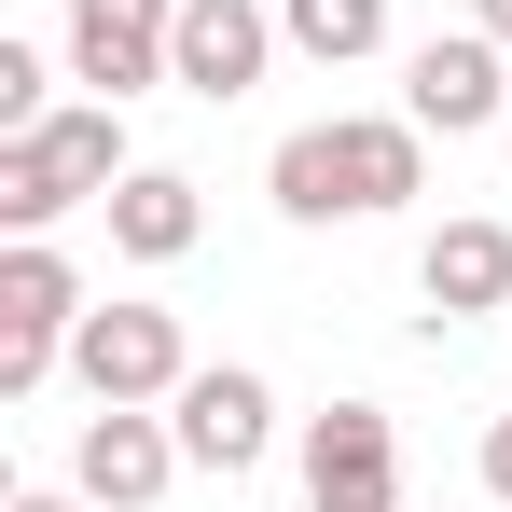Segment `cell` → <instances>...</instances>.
<instances>
[{"mask_svg": "<svg viewBox=\"0 0 512 512\" xmlns=\"http://www.w3.org/2000/svg\"><path fill=\"white\" fill-rule=\"evenodd\" d=\"M471 28H485V42H512V0H471Z\"/></svg>", "mask_w": 512, "mask_h": 512, "instance_id": "17", "label": "cell"}, {"mask_svg": "<svg viewBox=\"0 0 512 512\" xmlns=\"http://www.w3.org/2000/svg\"><path fill=\"white\" fill-rule=\"evenodd\" d=\"M263 180L291 222H388L402 194H429V125L416 111H333V125H291Z\"/></svg>", "mask_w": 512, "mask_h": 512, "instance_id": "1", "label": "cell"}, {"mask_svg": "<svg viewBox=\"0 0 512 512\" xmlns=\"http://www.w3.org/2000/svg\"><path fill=\"white\" fill-rule=\"evenodd\" d=\"M402 111H416L429 139H485L512 111V42H485V28H429L416 56H402Z\"/></svg>", "mask_w": 512, "mask_h": 512, "instance_id": "5", "label": "cell"}, {"mask_svg": "<svg viewBox=\"0 0 512 512\" xmlns=\"http://www.w3.org/2000/svg\"><path fill=\"white\" fill-rule=\"evenodd\" d=\"M485 499H512V416L485 429Z\"/></svg>", "mask_w": 512, "mask_h": 512, "instance_id": "15", "label": "cell"}, {"mask_svg": "<svg viewBox=\"0 0 512 512\" xmlns=\"http://www.w3.org/2000/svg\"><path fill=\"white\" fill-rule=\"evenodd\" d=\"M180 374H194V346H180L167 305H84V333H70L84 402H180Z\"/></svg>", "mask_w": 512, "mask_h": 512, "instance_id": "4", "label": "cell"}, {"mask_svg": "<svg viewBox=\"0 0 512 512\" xmlns=\"http://www.w3.org/2000/svg\"><path fill=\"white\" fill-rule=\"evenodd\" d=\"M167 429H180V457L194 471H263V443H277V388H263L250 360H194L180 374V402H167Z\"/></svg>", "mask_w": 512, "mask_h": 512, "instance_id": "7", "label": "cell"}, {"mask_svg": "<svg viewBox=\"0 0 512 512\" xmlns=\"http://www.w3.org/2000/svg\"><path fill=\"white\" fill-rule=\"evenodd\" d=\"M167 56H180V0H70V84L153 97Z\"/></svg>", "mask_w": 512, "mask_h": 512, "instance_id": "10", "label": "cell"}, {"mask_svg": "<svg viewBox=\"0 0 512 512\" xmlns=\"http://www.w3.org/2000/svg\"><path fill=\"white\" fill-rule=\"evenodd\" d=\"M305 512H402V429H388V402H333L305 429Z\"/></svg>", "mask_w": 512, "mask_h": 512, "instance_id": "8", "label": "cell"}, {"mask_svg": "<svg viewBox=\"0 0 512 512\" xmlns=\"http://www.w3.org/2000/svg\"><path fill=\"white\" fill-rule=\"evenodd\" d=\"M70 333H84V277H70V250L14 236V250H0V402H28V388L70 360Z\"/></svg>", "mask_w": 512, "mask_h": 512, "instance_id": "3", "label": "cell"}, {"mask_svg": "<svg viewBox=\"0 0 512 512\" xmlns=\"http://www.w3.org/2000/svg\"><path fill=\"white\" fill-rule=\"evenodd\" d=\"M139 167L125 153V97H84V111H42L28 139H0V222L14 236H42V222H70V208H97L111 180Z\"/></svg>", "mask_w": 512, "mask_h": 512, "instance_id": "2", "label": "cell"}, {"mask_svg": "<svg viewBox=\"0 0 512 512\" xmlns=\"http://www.w3.org/2000/svg\"><path fill=\"white\" fill-rule=\"evenodd\" d=\"M14 512H97V499H84V485H28Z\"/></svg>", "mask_w": 512, "mask_h": 512, "instance_id": "16", "label": "cell"}, {"mask_svg": "<svg viewBox=\"0 0 512 512\" xmlns=\"http://www.w3.org/2000/svg\"><path fill=\"white\" fill-rule=\"evenodd\" d=\"M277 42H291V28H277L263 0H180V56H167V84L208 97V111H236V97L277 70Z\"/></svg>", "mask_w": 512, "mask_h": 512, "instance_id": "9", "label": "cell"}, {"mask_svg": "<svg viewBox=\"0 0 512 512\" xmlns=\"http://www.w3.org/2000/svg\"><path fill=\"white\" fill-rule=\"evenodd\" d=\"M180 471H194V457H180L167 402H97V416H84V443H70V485H84L97 512H153Z\"/></svg>", "mask_w": 512, "mask_h": 512, "instance_id": "6", "label": "cell"}, {"mask_svg": "<svg viewBox=\"0 0 512 512\" xmlns=\"http://www.w3.org/2000/svg\"><path fill=\"white\" fill-rule=\"evenodd\" d=\"M277 28H291V56H319V70H360V56L388 42V0H277Z\"/></svg>", "mask_w": 512, "mask_h": 512, "instance_id": "13", "label": "cell"}, {"mask_svg": "<svg viewBox=\"0 0 512 512\" xmlns=\"http://www.w3.org/2000/svg\"><path fill=\"white\" fill-rule=\"evenodd\" d=\"M416 291H429V333L512 305V222H443V236L416 250Z\"/></svg>", "mask_w": 512, "mask_h": 512, "instance_id": "12", "label": "cell"}, {"mask_svg": "<svg viewBox=\"0 0 512 512\" xmlns=\"http://www.w3.org/2000/svg\"><path fill=\"white\" fill-rule=\"evenodd\" d=\"M97 222H111V250H125V263H180L194 236H208V194H194L180 167H125L111 194H97Z\"/></svg>", "mask_w": 512, "mask_h": 512, "instance_id": "11", "label": "cell"}, {"mask_svg": "<svg viewBox=\"0 0 512 512\" xmlns=\"http://www.w3.org/2000/svg\"><path fill=\"white\" fill-rule=\"evenodd\" d=\"M56 111V56H28V42H0V139H28Z\"/></svg>", "mask_w": 512, "mask_h": 512, "instance_id": "14", "label": "cell"}]
</instances>
